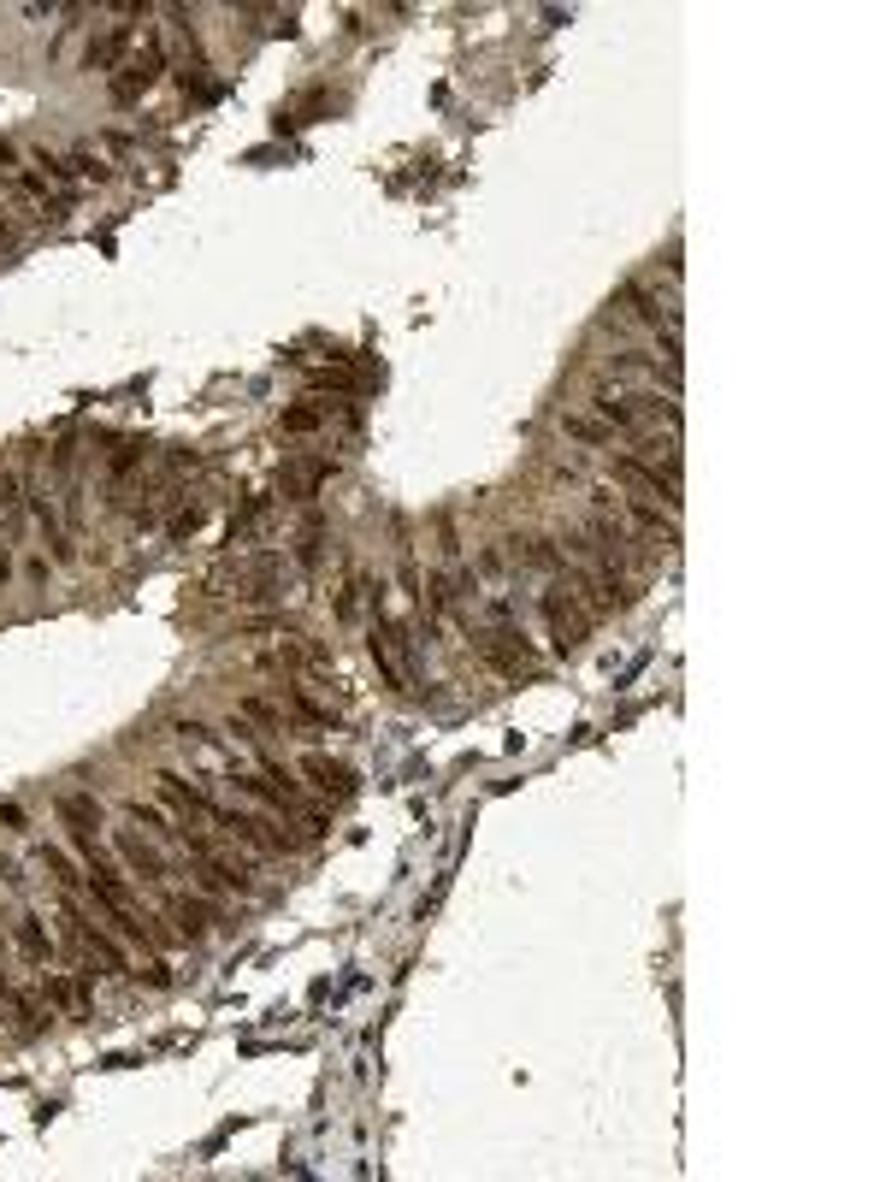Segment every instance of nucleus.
I'll return each mask as SVG.
<instances>
[{"label":"nucleus","mask_w":886,"mask_h":1182,"mask_svg":"<svg viewBox=\"0 0 886 1182\" xmlns=\"http://www.w3.org/2000/svg\"><path fill=\"white\" fill-rule=\"evenodd\" d=\"M160 71H166V48H160V36H148L125 66H119V77H113V101H136V95H148V89L160 83Z\"/></svg>","instance_id":"nucleus-1"},{"label":"nucleus","mask_w":886,"mask_h":1182,"mask_svg":"<svg viewBox=\"0 0 886 1182\" xmlns=\"http://www.w3.org/2000/svg\"><path fill=\"white\" fill-rule=\"evenodd\" d=\"M544 621H550V639H556L562 657L579 651L585 633H591V621H585V609L573 603V591H544Z\"/></svg>","instance_id":"nucleus-2"},{"label":"nucleus","mask_w":886,"mask_h":1182,"mask_svg":"<svg viewBox=\"0 0 886 1182\" xmlns=\"http://www.w3.org/2000/svg\"><path fill=\"white\" fill-rule=\"evenodd\" d=\"M615 479H621V485H638V491H656V497H668V503H680V473H674V467H650V461H638V456H621L615 461Z\"/></svg>","instance_id":"nucleus-3"},{"label":"nucleus","mask_w":886,"mask_h":1182,"mask_svg":"<svg viewBox=\"0 0 886 1182\" xmlns=\"http://www.w3.org/2000/svg\"><path fill=\"white\" fill-rule=\"evenodd\" d=\"M479 651H485V662H491V668H503V674H532V668H538L532 645H526V639H514V633H491Z\"/></svg>","instance_id":"nucleus-4"},{"label":"nucleus","mask_w":886,"mask_h":1182,"mask_svg":"<svg viewBox=\"0 0 886 1182\" xmlns=\"http://www.w3.org/2000/svg\"><path fill=\"white\" fill-rule=\"evenodd\" d=\"M325 479H331V461H296V467L278 473V491H284L290 503H308V497H319Z\"/></svg>","instance_id":"nucleus-5"},{"label":"nucleus","mask_w":886,"mask_h":1182,"mask_svg":"<svg viewBox=\"0 0 886 1182\" xmlns=\"http://www.w3.org/2000/svg\"><path fill=\"white\" fill-rule=\"evenodd\" d=\"M60 922L71 928V934H77V940H83V946H89V952H95V958H101V964H107V970H113V976L125 970V952H119V946H113V940H107V934H101V928H95L89 917H77V911L65 905V911H60Z\"/></svg>","instance_id":"nucleus-6"},{"label":"nucleus","mask_w":886,"mask_h":1182,"mask_svg":"<svg viewBox=\"0 0 886 1182\" xmlns=\"http://www.w3.org/2000/svg\"><path fill=\"white\" fill-rule=\"evenodd\" d=\"M130 36H136V30H130V24H113V30H107V36H95V42H89V54H83V71H113V66H119V60H125Z\"/></svg>","instance_id":"nucleus-7"},{"label":"nucleus","mask_w":886,"mask_h":1182,"mask_svg":"<svg viewBox=\"0 0 886 1182\" xmlns=\"http://www.w3.org/2000/svg\"><path fill=\"white\" fill-rule=\"evenodd\" d=\"M119 857H125L130 869L142 875V881H166V857L154 852L148 840H136V834H119Z\"/></svg>","instance_id":"nucleus-8"},{"label":"nucleus","mask_w":886,"mask_h":1182,"mask_svg":"<svg viewBox=\"0 0 886 1182\" xmlns=\"http://www.w3.org/2000/svg\"><path fill=\"white\" fill-rule=\"evenodd\" d=\"M302 769H308V781H314L319 792H331V798H349V792H355V775H349L343 763H331V757H319V751L308 757V763H302Z\"/></svg>","instance_id":"nucleus-9"},{"label":"nucleus","mask_w":886,"mask_h":1182,"mask_svg":"<svg viewBox=\"0 0 886 1182\" xmlns=\"http://www.w3.org/2000/svg\"><path fill=\"white\" fill-rule=\"evenodd\" d=\"M42 993H48V1005H60L65 1017H89V993H83V982H71V976H48Z\"/></svg>","instance_id":"nucleus-10"},{"label":"nucleus","mask_w":886,"mask_h":1182,"mask_svg":"<svg viewBox=\"0 0 886 1182\" xmlns=\"http://www.w3.org/2000/svg\"><path fill=\"white\" fill-rule=\"evenodd\" d=\"M621 308H633L644 326H668V320H674L668 308H656V296H650L644 284H621Z\"/></svg>","instance_id":"nucleus-11"},{"label":"nucleus","mask_w":886,"mask_h":1182,"mask_svg":"<svg viewBox=\"0 0 886 1182\" xmlns=\"http://www.w3.org/2000/svg\"><path fill=\"white\" fill-rule=\"evenodd\" d=\"M60 816L71 822V828H83V834H89V828H101V804H95L89 792H65V798H60Z\"/></svg>","instance_id":"nucleus-12"},{"label":"nucleus","mask_w":886,"mask_h":1182,"mask_svg":"<svg viewBox=\"0 0 886 1182\" xmlns=\"http://www.w3.org/2000/svg\"><path fill=\"white\" fill-rule=\"evenodd\" d=\"M18 952L30 958V964H48V928H42V917H18Z\"/></svg>","instance_id":"nucleus-13"},{"label":"nucleus","mask_w":886,"mask_h":1182,"mask_svg":"<svg viewBox=\"0 0 886 1182\" xmlns=\"http://www.w3.org/2000/svg\"><path fill=\"white\" fill-rule=\"evenodd\" d=\"M172 917H178V934H184V940H201V934L213 928V911H207L201 899H178V905H172Z\"/></svg>","instance_id":"nucleus-14"},{"label":"nucleus","mask_w":886,"mask_h":1182,"mask_svg":"<svg viewBox=\"0 0 886 1182\" xmlns=\"http://www.w3.org/2000/svg\"><path fill=\"white\" fill-rule=\"evenodd\" d=\"M142 456H148V444H142V438H119V450H113V461H107V479H113V485H125V473Z\"/></svg>","instance_id":"nucleus-15"},{"label":"nucleus","mask_w":886,"mask_h":1182,"mask_svg":"<svg viewBox=\"0 0 886 1182\" xmlns=\"http://www.w3.org/2000/svg\"><path fill=\"white\" fill-rule=\"evenodd\" d=\"M508 544H514V556H520V562H532V568H556V562H562L544 538H508Z\"/></svg>","instance_id":"nucleus-16"},{"label":"nucleus","mask_w":886,"mask_h":1182,"mask_svg":"<svg viewBox=\"0 0 886 1182\" xmlns=\"http://www.w3.org/2000/svg\"><path fill=\"white\" fill-rule=\"evenodd\" d=\"M597 414H603L609 426H638V408L627 402V396H609V391H603V396H597Z\"/></svg>","instance_id":"nucleus-17"},{"label":"nucleus","mask_w":886,"mask_h":1182,"mask_svg":"<svg viewBox=\"0 0 886 1182\" xmlns=\"http://www.w3.org/2000/svg\"><path fill=\"white\" fill-rule=\"evenodd\" d=\"M319 544H325V521H319V515H308V526H302V544H296V562H302V568H314V562H319Z\"/></svg>","instance_id":"nucleus-18"},{"label":"nucleus","mask_w":886,"mask_h":1182,"mask_svg":"<svg viewBox=\"0 0 886 1182\" xmlns=\"http://www.w3.org/2000/svg\"><path fill=\"white\" fill-rule=\"evenodd\" d=\"M42 869H48L54 881H65V887H77V881H83V875L71 869V857H65L60 846H42Z\"/></svg>","instance_id":"nucleus-19"},{"label":"nucleus","mask_w":886,"mask_h":1182,"mask_svg":"<svg viewBox=\"0 0 886 1182\" xmlns=\"http://www.w3.org/2000/svg\"><path fill=\"white\" fill-rule=\"evenodd\" d=\"M319 420H325V408H290L284 414V432H314Z\"/></svg>","instance_id":"nucleus-20"},{"label":"nucleus","mask_w":886,"mask_h":1182,"mask_svg":"<svg viewBox=\"0 0 886 1182\" xmlns=\"http://www.w3.org/2000/svg\"><path fill=\"white\" fill-rule=\"evenodd\" d=\"M568 432H573V438H591V444H597V438H609V426H597V420H585V414H568Z\"/></svg>","instance_id":"nucleus-21"},{"label":"nucleus","mask_w":886,"mask_h":1182,"mask_svg":"<svg viewBox=\"0 0 886 1182\" xmlns=\"http://www.w3.org/2000/svg\"><path fill=\"white\" fill-rule=\"evenodd\" d=\"M71 172H77V178H95V184L107 178V166H101L95 154H71Z\"/></svg>","instance_id":"nucleus-22"},{"label":"nucleus","mask_w":886,"mask_h":1182,"mask_svg":"<svg viewBox=\"0 0 886 1182\" xmlns=\"http://www.w3.org/2000/svg\"><path fill=\"white\" fill-rule=\"evenodd\" d=\"M633 521L644 526V532H668V521H662V515L650 509V503H633ZM668 538H674V532H668Z\"/></svg>","instance_id":"nucleus-23"},{"label":"nucleus","mask_w":886,"mask_h":1182,"mask_svg":"<svg viewBox=\"0 0 886 1182\" xmlns=\"http://www.w3.org/2000/svg\"><path fill=\"white\" fill-rule=\"evenodd\" d=\"M195 526H201V509H195V503H190V509H184V515H178V521H172V538H190Z\"/></svg>","instance_id":"nucleus-24"},{"label":"nucleus","mask_w":886,"mask_h":1182,"mask_svg":"<svg viewBox=\"0 0 886 1182\" xmlns=\"http://www.w3.org/2000/svg\"><path fill=\"white\" fill-rule=\"evenodd\" d=\"M130 816H136V822H142V828H166V816H160V810H148V804H142V798H136V804H130Z\"/></svg>","instance_id":"nucleus-25"},{"label":"nucleus","mask_w":886,"mask_h":1182,"mask_svg":"<svg viewBox=\"0 0 886 1182\" xmlns=\"http://www.w3.org/2000/svg\"><path fill=\"white\" fill-rule=\"evenodd\" d=\"M148 987H172V970H166V964H160V958H154V964H148Z\"/></svg>","instance_id":"nucleus-26"},{"label":"nucleus","mask_w":886,"mask_h":1182,"mask_svg":"<svg viewBox=\"0 0 886 1182\" xmlns=\"http://www.w3.org/2000/svg\"><path fill=\"white\" fill-rule=\"evenodd\" d=\"M0 881H12V887H18V881H24V875H18V863H12V857H6V852H0Z\"/></svg>","instance_id":"nucleus-27"},{"label":"nucleus","mask_w":886,"mask_h":1182,"mask_svg":"<svg viewBox=\"0 0 886 1182\" xmlns=\"http://www.w3.org/2000/svg\"><path fill=\"white\" fill-rule=\"evenodd\" d=\"M0 249H6V225H0Z\"/></svg>","instance_id":"nucleus-28"}]
</instances>
